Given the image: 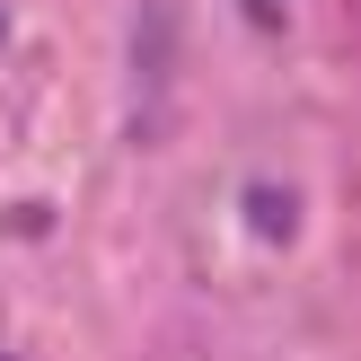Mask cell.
<instances>
[{
  "instance_id": "cell-2",
  "label": "cell",
  "mask_w": 361,
  "mask_h": 361,
  "mask_svg": "<svg viewBox=\"0 0 361 361\" xmlns=\"http://www.w3.org/2000/svg\"><path fill=\"white\" fill-rule=\"evenodd\" d=\"M256 229H264V238H291V229H300V203H282L274 185H256Z\"/></svg>"
},
{
  "instance_id": "cell-1",
  "label": "cell",
  "mask_w": 361,
  "mask_h": 361,
  "mask_svg": "<svg viewBox=\"0 0 361 361\" xmlns=\"http://www.w3.org/2000/svg\"><path fill=\"white\" fill-rule=\"evenodd\" d=\"M141 97H168L176 80V0H141Z\"/></svg>"
},
{
  "instance_id": "cell-3",
  "label": "cell",
  "mask_w": 361,
  "mask_h": 361,
  "mask_svg": "<svg viewBox=\"0 0 361 361\" xmlns=\"http://www.w3.org/2000/svg\"><path fill=\"white\" fill-rule=\"evenodd\" d=\"M282 9H291V0H247V18H256V27H282Z\"/></svg>"
}]
</instances>
